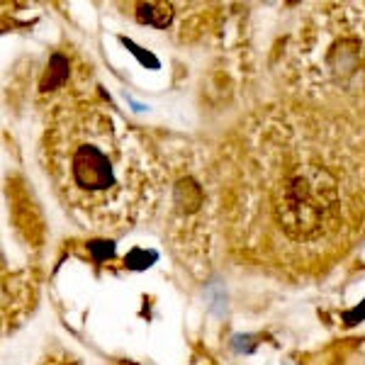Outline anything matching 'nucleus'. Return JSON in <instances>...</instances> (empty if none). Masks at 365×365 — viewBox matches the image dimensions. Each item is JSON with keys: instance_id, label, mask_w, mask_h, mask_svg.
<instances>
[{"instance_id": "obj_1", "label": "nucleus", "mask_w": 365, "mask_h": 365, "mask_svg": "<svg viewBox=\"0 0 365 365\" xmlns=\"http://www.w3.org/2000/svg\"><path fill=\"white\" fill-rule=\"evenodd\" d=\"M241 246L287 268L319 266L365 227V146L339 122L302 113L253 127L234 197Z\"/></svg>"}, {"instance_id": "obj_2", "label": "nucleus", "mask_w": 365, "mask_h": 365, "mask_svg": "<svg viewBox=\"0 0 365 365\" xmlns=\"http://www.w3.org/2000/svg\"><path fill=\"white\" fill-rule=\"evenodd\" d=\"M44 154L66 207L96 232H122L156 205L158 166L103 103L78 98L61 105L46 127Z\"/></svg>"}]
</instances>
